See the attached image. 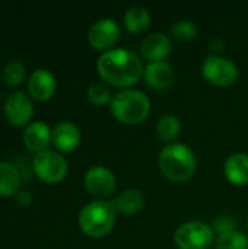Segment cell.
Wrapping results in <instances>:
<instances>
[{
  "label": "cell",
  "mask_w": 248,
  "mask_h": 249,
  "mask_svg": "<svg viewBox=\"0 0 248 249\" xmlns=\"http://www.w3.org/2000/svg\"><path fill=\"white\" fill-rule=\"evenodd\" d=\"M18 203L20 206H29L32 203V196L28 191H19L18 193Z\"/></svg>",
  "instance_id": "26"
},
{
  "label": "cell",
  "mask_w": 248,
  "mask_h": 249,
  "mask_svg": "<svg viewBox=\"0 0 248 249\" xmlns=\"http://www.w3.org/2000/svg\"><path fill=\"white\" fill-rule=\"evenodd\" d=\"M56 77L47 69H37L28 77V90L38 101L50 99L56 92Z\"/></svg>",
  "instance_id": "11"
},
{
  "label": "cell",
  "mask_w": 248,
  "mask_h": 249,
  "mask_svg": "<svg viewBox=\"0 0 248 249\" xmlns=\"http://www.w3.org/2000/svg\"><path fill=\"white\" fill-rule=\"evenodd\" d=\"M85 187L86 190L98 197V198H107L110 197L117 185V179L114 174L105 168V166H92L85 174Z\"/></svg>",
  "instance_id": "9"
},
{
  "label": "cell",
  "mask_w": 248,
  "mask_h": 249,
  "mask_svg": "<svg viewBox=\"0 0 248 249\" xmlns=\"http://www.w3.org/2000/svg\"><path fill=\"white\" fill-rule=\"evenodd\" d=\"M34 114V104L31 96L22 90L12 92L4 102V115L6 120L13 125L26 124Z\"/></svg>",
  "instance_id": "10"
},
{
  "label": "cell",
  "mask_w": 248,
  "mask_h": 249,
  "mask_svg": "<svg viewBox=\"0 0 248 249\" xmlns=\"http://www.w3.org/2000/svg\"><path fill=\"white\" fill-rule=\"evenodd\" d=\"M115 214L114 203L105 200L91 201L79 213L80 231L89 238H102L111 232L115 223Z\"/></svg>",
  "instance_id": "3"
},
{
  "label": "cell",
  "mask_w": 248,
  "mask_h": 249,
  "mask_svg": "<svg viewBox=\"0 0 248 249\" xmlns=\"http://www.w3.org/2000/svg\"><path fill=\"white\" fill-rule=\"evenodd\" d=\"M151 25V15L142 6H133L127 9L124 15V26L129 32L137 35L145 32Z\"/></svg>",
  "instance_id": "18"
},
{
  "label": "cell",
  "mask_w": 248,
  "mask_h": 249,
  "mask_svg": "<svg viewBox=\"0 0 248 249\" xmlns=\"http://www.w3.org/2000/svg\"><path fill=\"white\" fill-rule=\"evenodd\" d=\"M171 50L172 41L161 32L148 35L140 44V54L149 63L164 61V58L171 53Z\"/></svg>",
  "instance_id": "12"
},
{
  "label": "cell",
  "mask_w": 248,
  "mask_h": 249,
  "mask_svg": "<svg viewBox=\"0 0 248 249\" xmlns=\"http://www.w3.org/2000/svg\"><path fill=\"white\" fill-rule=\"evenodd\" d=\"M96 69L101 79L115 88H129L137 83L145 73L140 57L124 48L102 53L96 61Z\"/></svg>",
  "instance_id": "1"
},
{
  "label": "cell",
  "mask_w": 248,
  "mask_h": 249,
  "mask_svg": "<svg viewBox=\"0 0 248 249\" xmlns=\"http://www.w3.org/2000/svg\"><path fill=\"white\" fill-rule=\"evenodd\" d=\"M32 169L39 179L48 184H57L64 179L69 166L63 155L47 149L34 156Z\"/></svg>",
  "instance_id": "6"
},
{
  "label": "cell",
  "mask_w": 248,
  "mask_h": 249,
  "mask_svg": "<svg viewBox=\"0 0 248 249\" xmlns=\"http://www.w3.org/2000/svg\"><path fill=\"white\" fill-rule=\"evenodd\" d=\"M110 109L117 121L133 125L148 118L151 102L145 93L134 89H126L113 96Z\"/></svg>",
  "instance_id": "4"
},
{
  "label": "cell",
  "mask_w": 248,
  "mask_h": 249,
  "mask_svg": "<svg viewBox=\"0 0 248 249\" xmlns=\"http://www.w3.org/2000/svg\"><path fill=\"white\" fill-rule=\"evenodd\" d=\"M215 249H248V238L238 231L218 236Z\"/></svg>",
  "instance_id": "22"
},
{
  "label": "cell",
  "mask_w": 248,
  "mask_h": 249,
  "mask_svg": "<svg viewBox=\"0 0 248 249\" xmlns=\"http://www.w3.org/2000/svg\"><path fill=\"white\" fill-rule=\"evenodd\" d=\"M80 137H82L80 130L76 124H73L70 121H63V123H58L53 128L51 142L54 143L57 150L70 153L79 146Z\"/></svg>",
  "instance_id": "15"
},
{
  "label": "cell",
  "mask_w": 248,
  "mask_h": 249,
  "mask_svg": "<svg viewBox=\"0 0 248 249\" xmlns=\"http://www.w3.org/2000/svg\"><path fill=\"white\" fill-rule=\"evenodd\" d=\"M203 77L213 86L228 88L238 79V67L222 55H209L202 64Z\"/></svg>",
  "instance_id": "7"
},
{
  "label": "cell",
  "mask_w": 248,
  "mask_h": 249,
  "mask_svg": "<svg viewBox=\"0 0 248 249\" xmlns=\"http://www.w3.org/2000/svg\"><path fill=\"white\" fill-rule=\"evenodd\" d=\"M53 130L50 125L44 121H34L26 125L23 131V142L28 150L39 153L42 150H47V146L51 143Z\"/></svg>",
  "instance_id": "14"
},
{
  "label": "cell",
  "mask_w": 248,
  "mask_h": 249,
  "mask_svg": "<svg viewBox=\"0 0 248 249\" xmlns=\"http://www.w3.org/2000/svg\"><path fill=\"white\" fill-rule=\"evenodd\" d=\"M86 96H88L89 102L94 104V105H96V107H102V105L111 102V99H113V98H111V92H110V89L107 88V85L98 83V82L92 83V85L88 88Z\"/></svg>",
  "instance_id": "23"
},
{
  "label": "cell",
  "mask_w": 248,
  "mask_h": 249,
  "mask_svg": "<svg viewBox=\"0 0 248 249\" xmlns=\"http://www.w3.org/2000/svg\"><path fill=\"white\" fill-rule=\"evenodd\" d=\"M171 34L174 38L183 42H189L196 38L197 35V28L191 20H178L171 26Z\"/></svg>",
  "instance_id": "24"
},
{
  "label": "cell",
  "mask_w": 248,
  "mask_h": 249,
  "mask_svg": "<svg viewBox=\"0 0 248 249\" xmlns=\"http://www.w3.org/2000/svg\"><path fill=\"white\" fill-rule=\"evenodd\" d=\"M143 77L149 88L155 90H167L172 86L175 74L167 61H155L145 67Z\"/></svg>",
  "instance_id": "13"
},
{
  "label": "cell",
  "mask_w": 248,
  "mask_h": 249,
  "mask_svg": "<svg viewBox=\"0 0 248 249\" xmlns=\"http://www.w3.org/2000/svg\"><path fill=\"white\" fill-rule=\"evenodd\" d=\"M143 204H145V196L137 188H129V190L123 191L118 196V198L114 201L115 210L126 216L139 213L142 210Z\"/></svg>",
  "instance_id": "17"
},
{
  "label": "cell",
  "mask_w": 248,
  "mask_h": 249,
  "mask_svg": "<svg viewBox=\"0 0 248 249\" xmlns=\"http://www.w3.org/2000/svg\"><path fill=\"white\" fill-rule=\"evenodd\" d=\"M25 73H26V69H25V64L20 61V60H12L9 61L3 70H1V79L6 85L9 86H15L18 83H20L25 77Z\"/></svg>",
  "instance_id": "21"
},
{
  "label": "cell",
  "mask_w": 248,
  "mask_h": 249,
  "mask_svg": "<svg viewBox=\"0 0 248 249\" xmlns=\"http://www.w3.org/2000/svg\"><path fill=\"white\" fill-rule=\"evenodd\" d=\"M120 36V25L114 19H101L91 26L88 32V42L94 50L105 53L108 50H113Z\"/></svg>",
  "instance_id": "8"
},
{
  "label": "cell",
  "mask_w": 248,
  "mask_h": 249,
  "mask_svg": "<svg viewBox=\"0 0 248 249\" xmlns=\"http://www.w3.org/2000/svg\"><path fill=\"white\" fill-rule=\"evenodd\" d=\"M180 131H181V124L175 115L165 114L158 120L156 134L162 142H172L180 136Z\"/></svg>",
  "instance_id": "20"
},
{
  "label": "cell",
  "mask_w": 248,
  "mask_h": 249,
  "mask_svg": "<svg viewBox=\"0 0 248 249\" xmlns=\"http://www.w3.org/2000/svg\"><path fill=\"white\" fill-rule=\"evenodd\" d=\"M237 219L231 217V216H221L213 222V232L218 233V236L227 235V233H232L237 232Z\"/></svg>",
  "instance_id": "25"
},
{
  "label": "cell",
  "mask_w": 248,
  "mask_h": 249,
  "mask_svg": "<svg viewBox=\"0 0 248 249\" xmlns=\"http://www.w3.org/2000/svg\"><path fill=\"white\" fill-rule=\"evenodd\" d=\"M224 174L232 185L237 187L248 185V155L246 153L231 155L224 165Z\"/></svg>",
  "instance_id": "16"
},
{
  "label": "cell",
  "mask_w": 248,
  "mask_h": 249,
  "mask_svg": "<svg viewBox=\"0 0 248 249\" xmlns=\"http://www.w3.org/2000/svg\"><path fill=\"white\" fill-rule=\"evenodd\" d=\"M159 169L172 182L189 181L196 171V156L183 143H170L159 153Z\"/></svg>",
  "instance_id": "2"
},
{
  "label": "cell",
  "mask_w": 248,
  "mask_h": 249,
  "mask_svg": "<svg viewBox=\"0 0 248 249\" xmlns=\"http://www.w3.org/2000/svg\"><path fill=\"white\" fill-rule=\"evenodd\" d=\"M213 241V229L199 220L183 223L174 232V244L178 249H209Z\"/></svg>",
  "instance_id": "5"
},
{
  "label": "cell",
  "mask_w": 248,
  "mask_h": 249,
  "mask_svg": "<svg viewBox=\"0 0 248 249\" xmlns=\"http://www.w3.org/2000/svg\"><path fill=\"white\" fill-rule=\"evenodd\" d=\"M20 187V175L9 162H0V196L9 197L18 193Z\"/></svg>",
  "instance_id": "19"
}]
</instances>
